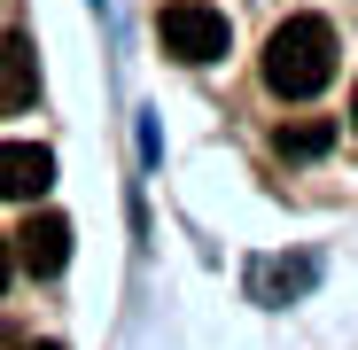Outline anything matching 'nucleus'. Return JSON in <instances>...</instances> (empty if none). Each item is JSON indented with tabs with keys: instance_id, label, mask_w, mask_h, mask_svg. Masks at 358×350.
I'll return each instance as SVG.
<instances>
[{
	"instance_id": "nucleus-5",
	"label": "nucleus",
	"mask_w": 358,
	"mask_h": 350,
	"mask_svg": "<svg viewBox=\"0 0 358 350\" xmlns=\"http://www.w3.org/2000/svg\"><path fill=\"white\" fill-rule=\"evenodd\" d=\"M39 101V54L24 31H0V117H24Z\"/></svg>"
},
{
	"instance_id": "nucleus-2",
	"label": "nucleus",
	"mask_w": 358,
	"mask_h": 350,
	"mask_svg": "<svg viewBox=\"0 0 358 350\" xmlns=\"http://www.w3.org/2000/svg\"><path fill=\"white\" fill-rule=\"evenodd\" d=\"M156 39H164V54H171V63H218V54H226V16L210 8V0H164V8H156Z\"/></svg>"
},
{
	"instance_id": "nucleus-4",
	"label": "nucleus",
	"mask_w": 358,
	"mask_h": 350,
	"mask_svg": "<svg viewBox=\"0 0 358 350\" xmlns=\"http://www.w3.org/2000/svg\"><path fill=\"white\" fill-rule=\"evenodd\" d=\"M55 187V156L39 140H0V195L8 203H39Z\"/></svg>"
},
{
	"instance_id": "nucleus-6",
	"label": "nucleus",
	"mask_w": 358,
	"mask_h": 350,
	"mask_svg": "<svg viewBox=\"0 0 358 350\" xmlns=\"http://www.w3.org/2000/svg\"><path fill=\"white\" fill-rule=\"evenodd\" d=\"M273 148H280V156H296V163H312V156H327V148H335V125H327V117L280 125V133H273Z\"/></svg>"
},
{
	"instance_id": "nucleus-1",
	"label": "nucleus",
	"mask_w": 358,
	"mask_h": 350,
	"mask_svg": "<svg viewBox=\"0 0 358 350\" xmlns=\"http://www.w3.org/2000/svg\"><path fill=\"white\" fill-rule=\"evenodd\" d=\"M327 78H335V24L327 16H288L265 39V86L280 101H312V94H327Z\"/></svg>"
},
{
	"instance_id": "nucleus-9",
	"label": "nucleus",
	"mask_w": 358,
	"mask_h": 350,
	"mask_svg": "<svg viewBox=\"0 0 358 350\" xmlns=\"http://www.w3.org/2000/svg\"><path fill=\"white\" fill-rule=\"evenodd\" d=\"M350 125H358V101H350Z\"/></svg>"
},
{
	"instance_id": "nucleus-3",
	"label": "nucleus",
	"mask_w": 358,
	"mask_h": 350,
	"mask_svg": "<svg viewBox=\"0 0 358 350\" xmlns=\"http://www.w3.org/2000/svg\"><path fill=\"white\" fill-rule=\"evenodd\" d=\"M8 257L31 272V280H55L71 265V218L63 210H31L24 226H16V242H8Z\"/></svg>"
},
{
	"instance_id": "nucleus-7",
	"label": "nucleus",
	"mask_w": 358,
	"mask_h": 350,
	"mask_svg": "<svg viewBox=\"0 0 358 350\" xmlns=\"http://www.w3.org/2000/svg\"><path fill=\"white\" fill-rule=\"evenodd\" d=\"M8 272H16V257H8V233H0V288H8Z\"/></svg>"
},
{
	"instance_id": "nucleus-8",
	"label": "nucleus",
	"mask_w": 358,
	"mask_h": 350,
	"mask_svg": "<svg viewBox=\"0 0 358 350\" xmlns=\"http://www.w3.org/2000/svg\"><path fill=\"white\" fill-rule=\"evenodd\" d=\"M24 350H63V342H24Z\"/></svg>"
}]
</instances>
